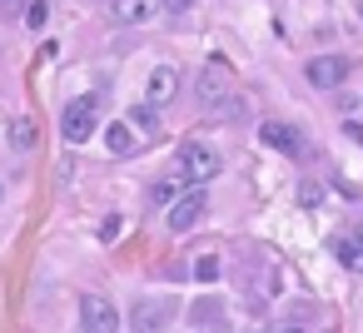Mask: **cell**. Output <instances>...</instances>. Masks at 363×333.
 I'll use <instances>...</instances> for the list:
<instances>
[{
  "instance_id": "obj_12",
  "label": "cell",
  "mask_w": 363,
  "mask_h": 333,
  "mask_svg": "<svg viewBox=\"0 0 363 333\" xmlns=\"http://www.w3.org/2000/svg\"><path fill=\"white\" fill-rule=\"evenodd\" d=\"M130 125H135L140 135H150V140H155V135H160V105H150V100H140V105L130 110Z\"/></svg>"
},
{
  "instance_id": "obj_2",
  "label": "cell",
  "mask_w": 363,
  "mask_h": 333,
  "mask_svg": "<svg viewBox=\"0 0 363 333\" xmlns=\"http://www.w3.org/2000/svg\"><path fill=\"white\" fill-rule=\"evenodd\" d=\"M95 125H100V95H80V100H70L65 115H60L65 145H85V140L95 135Z\"/></svg>"
},
{
  "instance_id": "obj_1",
  "label": "cell",
  "mask_w": 363,
  "mask_h": 333,
  "mask_svg": "<svg viewBox=\"0 0 363 333\" xmlns=\"http://www.w3.org/2000/svg\"><path fill=\"white\" fill-rule=\"evenodd\" d=\"M179 174H184V184H209V179L224 174V159H219L214 145H204V140H184V145H179Z\"/></svg>"
},
{
  "instance_id": "obj_18",
  "label": "cell",
  "mask_w": 363,
  "mask_h": 333,
  "mask_svg": "<svg viewBox=\"0 0 363 333\" xmlns=\"http://www.w3.org/2000/svg\"><path fill=\"white\" fill-rule=\"evenodd\" d=\"M189 6H194V0H164V16H169V21H184Z\"/></svg>"
},
{
  "instance_id": "obj_7",
  "label": "cell",
  "mask_w": 363,
  "mask_h": 333,
  "mask_svg": "<svg viewBox=\"0 0 363 333\" xmlns=\"http://www.w3.org/2000/svg\"><path fill=\"white\" fill-rule=\"evenodd\" d=\"M229 90H234L229 65H224V60H209L204 75H199V100H204V105H219V100H229Z\"/></svg>"
},
{
  "instance_id": "obj_21",
  "label": "cell",
  "mask_w": 363,
  "mask_h": 333,
  "mask_svg": "<svg viewBox=\"0 0 363 333\" xmlns=\"http://www.w3.org/2000/svg\"><path fill=\"white\" fill-rule=\"evenodd\" d=\"M343 130H348V135H353V140L363 145V125H343Z\"/></svg>"
},
{
  "instance_id": "obj_9",
  "label": "cell",
  "mask_w": 363,
  "mask_h": 333,
  "mask_svg": "<svg viewBox=\"0 0 363 333\" xmlns=\"http://www.w3.org/2000/svg\"><path fill=\"white\" fill-rule=\"evenodd\" d=\"M259 140H264L269 149H279V154H298V149H303L298 130H294V125H284V120H269V125H259Z\"/></svg>"
},
{
  "instance_id": "obj_6",
  "label": "cell",
  "mask_w": 363,
  "mask_h": 333,
  "mask_svg": "<svg viewBox=\"0 0 363 333\" xmlns=\"http://www.w3.org/2000/svg\"><path fill=\"white\" fill-rule=\"evenodd\" d=\"M303 75H308V85H318V90H338V85L348 80V60H343V55H318V60L303 65Z\"/></svg>"
},
{
  "instance_id": "obj_20",
  "label": "cell",
  "mask_w": 363,
  "mask_h": 333,
  "mask_svg": "<svg viewBox=\"0 0 363 333\" xmlns=\"http://www.w3.org/2000/svg\"><path fill=\"white\" fill-rule=\"evenodd\" d=\"M274 333H308L303 323H274Z\"/></svg>"
},
{
  "instance_id": "obj_16",
  "label": "cell",
  "mask_w": 363,
  "mask_h": 333,
  "mask_svg": "<svg viewBox=\"0 0 363 333\" xmlns=\"http://www.w3.org/2000/svg\"><path fill=\"white\" fill-rule=\"evenodd\" d=\"M174 199H179V194H174V184H169V179H160V184L150 189V204H174Z\"/></svg>"
},
{
  "instance_id": "obj_4",
  "label": "cell",
  "mask_w": 363,
  "mask_h": 333,
  "mask_svg": "<svg viewBox=\"0 0 363 333\" xmlns=\"http://www.w3.org/2000/svg\"><path fill=\"white\" fill-rule=\"evenodd\" d=\"M80 328L85 333H120L125 323H120V308L105 293H85L80 298Z\"/></svg>"
},
{
  "instance_id": "obj_10",
  "label": "cell",
  "mask_w": 363,
  "mask_h": 333,
  "mask_svg": "<svg viewBox=\"0 0 363 333\" xmlns=\"http://www.w3.org/2000/svg\"><path fill=\"white\" fill-rule=\"evenodd\" d=\"M155 6L160 0H110V21L115 26H140V21H150Z\"/></svg>"
},
{
  "instance_id": "obj_3",
  "label": "cell",
  "mask_w": 363,
  "mask_h": 333,
  "mask_svg": "<svg viewBox=\"0 0 363 333\" xmlns=\"http://www.w3.org/2000/svg\"><path fill=\"white\" fill-rule=\"evenodd\" d=\"M204 204H209V199H204V184H189V189H184L174 204H169V214H164L169 234H189V229L204 219Z\"/></svg>"
},
{
  "instance_id": "obj_19",
  "label": "cell",
  "mask_w": 363,
  "mask_h": 333,
  "mask_svg": "<svg viewBox=\"0 0 363 333\" xmlns=\"http://www.w3.org/2000/svg\"><path fill=\"white\" fill-rule=\"evenodd\" d=\"M298 199H303L308 209H318V199H323V189H318V184H303V189H298Z\"/></svg>"
},
{
  "instance_id": "obj_15",
  "label": "cell",
  "mask_w": 363,
  "mask_h": 333,
  "mask_svg": "<svg viewBox=\"0 0 363 333\" xmlns=\"http://www.w3.org/2000/svg\"><path fill=\"white\" fill-rule=\"evenodd\" d=\"M194 278H199V283H214V278H219V259H214V254H204V259L194 264Z\"/></svg>"
},
{
  "instance_id": "obj_22",
  "label": "cell",
  "mask_w": 363,
  "mask_h": 333,
  "mask_svg": "<svg viewBox=\"0 0 363 333\" xmlns=\"http://www.w3.org/2000/svg\"><path fill=\"white\" fill-rule=\"evenodd\" d=\"M358 16H363V6H358Z\"/></svg>"
},
{
  "instance_id": "obj_17",
  "label": "cell",
  "mask_w": 363,
  "mask_h": 333,
  "mask_svg": "<svg viewBox=\"0 0 363 333\" xmlns=\"http://www.w3.org/2000/svg\"><path fill=\"white\" fill-rule=\"evenodd\" d=\"M26 26H30V30L45 26V0H30V6H26Z\"/></svg>"
},
{
  "instance_id": "obj_14",
  "label": "cell",
  "mask_w": 363,
  "mask_h": 333,
  "mask_svg": "<svg viewBox=\"0 0 363 333\" xmlns=\"http://www.w3.org/2000/svg\"><path fill=\"white\" fill-rule=\"evenodd\" d=\"M11 149H16V154L35 149V125H30V120H11Z\"/></svg>"
},
{
  "instance_id": "obj_11",
  "label": "cell",
  "mask_w": 363,
  "mask_h": 333,
  "mask_svg": "<svg viewBox=\"0 0 363 333\" xmlns=\"http://www.w3.org/2000/svg\"><path fill=\"white\" fill-rule=\"evenodd\" d=\"M333 254H338V264H343V269L363 273V239H358V234H343V239L333 244Z\"/></svg>"
},
{
  "instance_id": "obj_5",
  "label": "cell",
  "mask_w": 363,
  "mask_h": 333,
  "mask_svg": "<svg viewBox=\"0 0 363 333\" xmlns=\"http://www.w3.org/2000/svg\"><path fill=\"white\" fill-rule=\"evenodd\" d=\"M169 318H174L169 298H135V308H130V328L135 333H164Z\"/></svg>"
},
{
  "instance_id": "obj_13",
  "label": "cell",
  "mask_w": 363,
  "mask_h": 333,
  "mask_svg": "<svg viewBox=\"0 0 363 333\" xmlns=\"http://www.w3.org/2000/svg\"><path fill=\"white\" fill-rule=\"evenodd\" d=\"M105 149H110V154H120V159H125V154H135V135H130V120H125V125H105Z\"/></svg>"
},
{
  "instance_id": "obj_8",
  "label": "cell",
  "mask_w": 363,
  "mask_h": 333,
  "mask_svg": "<svg viewBox=\"0 0 363 333\" xmlns=\"http://www.w3.org/2000/svg\"><path fill=\"white\" fill-rule=\"evenodd\" d=\"M174 95H179V70L174 65H155L150 80H145V100L150 105H169Z\"/></svg>"
}]
</instances>
